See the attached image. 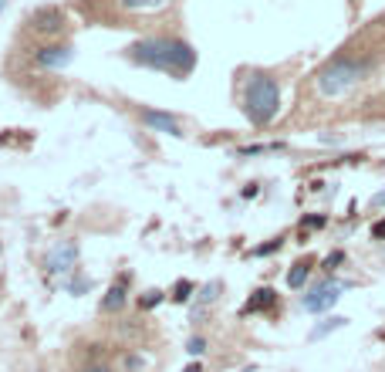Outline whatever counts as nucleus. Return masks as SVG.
<instances>
[{
    "label": "nucleus",
    "instance_id": "16",
    "mask_svg": "<svg viewBox=\"0 0 385 372\" xmlns=\"http://www.w3.org/2000/svg\"><path fill=\"white\" fill-rule=\"evenodd\" d=\"M216 291H220V281L206 285V288H203V294H200V305H206V301H213V298H216Z\"/></svg>",
    "mask_w": 385,
    "mask_h": 372
},
{
    "label": "nucleus",
    "instance_id": "2",
    "mask_svg": "<svg viewBox=\"0 0 385 372\" xmlns=\"http://www.w3.org/2000/svg\"><path fill=\"white\" fill-rule=\"evenodd\" d=\"M243 108H247V119L254 126H271L274 115L281 112V92H277V81L267 78V75H257L247 92H243Z\"/></svg>",
    "mask_w": 385,
    "mask_h": 372
},
{
    "label": "nucleus",
    "instance_id": "12",
    "mask_svg": "<svg viewBox=\"0 0 385 372\" xmlns=\"http://www.w3.org/2000/svg\"><path fill=\"white\" fill-rule=\"evenodd\" d=\"M308 274H311V261H298V264L287 271V285H291V288H301V285L308 281Z\"/></svg>",
    "mask_w": 385,
    "mask_h": 372
},
{
    "label": "nucleus",
    "instance_id": "7",
    "mask_svg": "<svg viewBox=\"0 0 385 372\" xmlns=\"http://www.w3.org/2000/svg\"><path fill=\"white\" fill-rule=\"evenodd\" d=\"M142 122L155 129V133H166V135H182L180 129V119L169 115V112H153V108H142Z\"/></svg>",
    "mask_w": 385,
    "mask_h": 372
},
{
    "label": "nucleus",
    "instance_id": "10",
    "mask_svg": "<svg viewBox=\"0 0 385 372\" xmlns=\"http://www.w3.org/2000/svg\"><path fill=\"white\" fill-rule=\"evenodd\" d=\"M274 298H277V294L271 291V288H260V291H254V298L247 301V308H243V312L250 315V312H260V308H271V305H274Z\"/></svg>",
    "mask_w": 385,
    "mask_h": 372
},
{
    "label": "nucleus",
    "instance_id": "8",
    "mask_svg": "<svg viewBox=\"0 0 385 372\" xmlns=\"http://www.w3.org/2000/svg\"><path fill=\"white\" fill-rule=\"evenodd\" d=\"M71 58H75V51H71L68 44H58V48H44V51L37 54V61H41L44 68H65V65H71Z\"/></svg>",
    "mask_w": 385,
    "mask_h": 372
},
{
    "label": "nucleus",
    "instance_id": "17",
    "mask_svg": "<svg viewBox=\"0 0 385 372\" xmlns=\"http://www.w3.org/2000/svg\"><path fill=\"white\" fill-rule=\"evenodd\" d=\"M189 291H193V285H189V281H180L173 298H176V301H189Z\"/></svg>",
    "mask_w": 385,
    "mask_h": 372
},
{
    "label": "nucleus",
    "instance_id": "22",
    "mask_svg": "<svg viewBox=\"0 0 385 372\" xmlns=\"http://www.w3.org/2000/svg\"><path fill=\"white\" fill-rule=\"evenodd\" d=\"M372 207H375V210H379V207H385V189H382V193H375V196H372Z\"/></svg>",
    "mask_w": 385,
    "mask_h": 372
},
{
    "label": "nucleus",
    "instance_id": "19",
    "mask_svg": "<svg viewBox=\"0 0 385 372\" xmlns=\"http://www.w3.org/2000/svg\"><path fill=\"white\" fill-rule=\"evenodd\" d=\"M68 288H71V291H85V288H92V281H88V278H78V281H71Z\"/></svg>",
    "mask_w": 385,
    "mask_h": 372
},
{
    "label": "nucleus",
    "instance_id": "4",
    "mask_svg": "<svg viewBox=\"0 0 385 372\" xmlns=\"http://www.w3.org/2000/svg\"><path fill=\"white\" fill-rule=\"evenodd\" d=\"M341 291H345V285L341 281H334V278H328V281H321L318 288H311V294H305V308L308 312H328L334 301L341 298Z\"/></svg>",
    "mask_w": 385,
    "mask_h": 372
},
{
    "label": "nucleus",
    "instance_id": "15",
    "mask_svg": "<svg viewBox=\"0 0 385 372\" xmlns=\"http://www.w3.org/2000/svg\"><path fill=\"white\" fill-rule=\"evenodd\" d=\"M274 149H281V146H277V142H274V146H243V149H240V156H257V153H274Z\"/></svg>",
    "mask_w": 385,
    "mask_h": 372
},
{
    "label": "nucleus",
    "instance_id": "9",
    "mask_svg": "<svg viewBox=\"0 0 385 372\" xmlns=\"http://www.w3.org/2000/svg\"><path fill=\"white\" fill-rule=\"evenodd\" d=\"M173 0H122V7L132 10V14H149V10H162V7H169Z\"/></svg>",
    "mask_w": 385,
    "mask_h": 372
},
{
    "label": "nucleus",
    "instance_id": "13",
    "mask_svg": "<svg viewBox=\"0 0 385 372\" xmlns=\"http://www.w3.org/2000/svg\"><path fill=\"white\" fill-rule=\"evenodd\" d=\"M345 321L348 319H328V321H321L318 328H311V342H318V339H325V335H332V332H338V328H345Z\"/></svg>",
    "mask_w": 385,
    "mask_h": 372
},
{
    "label": "nucleus",
    "instance_id": "26",
    "mask_svg": "<svg viewBox=\"0 0 385 372\" xmlns=\"http://www.w3.org/2000/svg\"><path fill=\"white\" fill-rule=\"evenodd\" d=\"M3 3H7V0H0V10H3Z\"/></svg>",
    "mask_w": 385,
    "mask_h": 372
},
{
    "label": "nucleus",
    "instance_id": "3",
    "mask_svg": "<svg viewBox=\"0 0 385 372\" xmlns=\"http://www.w3.org/2000/svg\"><path fill=\"white\" fill-rule=\"evenodd\" d=\"M365 71L368 68L361 61H355V58H334L332 65H325L321 75H318V92L321 95H341L352 85H359L365 78Z\"/></svg>",
    "mask_w": 385,
    "mask_h": 372
},
{
    "label": "nucleus",
    "instance_id": "20",
    "mask_svg": "<svg viewBox=\"0 0 385 372\" xmlns=\"http://www.w3.org/2000/svg\"><path fill=\"white\" fill-rule=\"evenodd\" d=\"M372 237H375V240H385V217L379 220V223H375V227H372Z\"/></svg>",
    "mask_w": 385,
    "mask_h": 372
},
{
    "label": "nucleus",
    "instance_id": "6",
    "mask_svg": "<svg viewBox=\"0 0 385 372\" xmlns=\"http://www.w3.org/2000/svg\"><path fill=\"white\" fill-rule=\"evenodd\" d=\"M128 301V278L126 274H119L115 281H112V288L105 291L102 298V312H108V315H115V312H122Z\"/></svg>",
    "mask_w": 385,
    "mask_h": 372
},
{
    "label": "nucleus",
    "instance_id": "23",
    "mask_svg": "<svg viewBox=\"0 0 385 372\" xmlns=\"http://www.w3.org/2000/svg\"><path fill=\"white\" fill-rule=\"evenodd\" d=\"M321 223H325V217H308L305 220V227H321Z\"/></svg>",
    "mask_w": 385,
    "mask_h": 372
},
{
    "label": "nucleus",
    "instance_id": "24",
    "mask_svg": "<svg viewBox=\"0 0 385 372\" xmlns=\"http://www.w3.org/2000/svg\"><path fill=\"white\" fill-rule=\"evenodd\" d=\"M182 372H203V369H200V362H193L189 369H182Z\"/></svg>",
    "mask_w": 385,
    "mask_h": 372
},
{
    "label": "nucleus",
    "instance_id": "14",
    "mask_svg": "<svg viewBox=\"0 0 385 372\" xmlns=\"http://www.w3.org/2000/svg\"><path fill=\"white\" fill-rule=\"evenodd\" d=\"M186 352H189V355H203V352H206V339H200V335H193V339L186 342Z\"/></svg>",
    "mask_w": 385,
    "mask_h": 372
},
{
    "label": "nucleus",
    "instance_id": "11",
    "mask_svg": "<svg viewBox=\"0 0 385 372\" xmlns=\"http://www.w3.org/2000/svg\"><path fill=\"white\" fill-rule=\"evenodd\" d=\"M58 27H61V14L58 10H37L34 31H58Z\"/></svg>",
    "mask_w": 385,
    "mask_h": 372
},
{
    "label": "nucleus",
    "instance_id": "21",
    "mask_svg": "<svg viewBox=\"0 0 385 372\" xmlns=\"http://www.w3.org/2000/svg\"><path fill=\"white\" fill-rule=\"evenodd\" d=\"M341 257H345V254H341V251H334L332 257L325 261V267H328V271H332V267H338V264H341Z\"/></svg>",
    "mask_w": 385,
    "mask_h": 372
},
{
    "label": "nucleus",
    "instance_id": "25",
    "mask_svg": "<svg viewBox=\"0 0 385 372\" xmlns=\"http://www.w3.org/2000/svg\"><path fill=\"white\" fill-rule=\"evenodd\" d=\"M85 372H108L105 366H92V369H85Z\"/></svg>",
    "mask_w": 385,
    "mask_h": 372
},
{
    "label": "nucleus",
    "instance_id": "1",
    "mask_svg": "<svg viewBox=\"0 0 385 372\" xmlns=\"http://www.w3.org/2000/svg\"><path fill=\"white\" fill-rule=\"evenodd\" d=\"M128 58L135 65H146V68H155V71H166L173 78H182L193 71L196 65V54L186 41H176V37H146L139 44L128 48Z\"/></svg>",
    "mask_w": 385,
    "mask_h": 372
},
{
    "label": "nucleus",
    "instance_id": "5",
    "mask_svg": "<svg viewBox=\"0 0 385 372\" xmlns=\"http://www.w3.org/2000/svg\"><path fill=\"white\" fill-rule=\"evenodd\" d=\"M78 261V244L75 240H61V244H54L51 251H48V257H44V264L51 274H65V271H71Z\"/></svg>",
    "mask_w": 385,
    "mask_h": 372
},
{
    "label": "nucleus",
    "instance_id": "18",
    "mask_svg": "<svg viewBox=\"0 0 385 372\" xmlns=\"http://www.w3.org/2000/svg\"><path fill=\"white\" fill-rule=\"evenodd\" d=\"M162 301V291H146V298H142V308H153V305H159Z\"/></svg>",
    "mask_w": 385,
    "mask_h": 372
}]
</instances>
